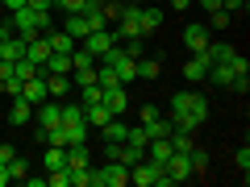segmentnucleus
Wrapping results in <instances>:
<instances>
[{
    "mask_svg": "<svg viewBox=\"0 0 250 187\" xmlns=\"http://www.w3.org/2000/svg\"><path fill=\"white\" fill-rule=\"evenodd\" d=\"M200 9H208V13H213V9H221V0H200Z\"/></svg>",
    "mask_w": 250,
    "mask_h": 187,
    "instance_id": "47",
    "label": "nucleus"
},
{
    "mask_svg": "<svg viewBox=\"0 0 250 187\" xmlns=\"http://www.w3.org/2000/svg\"><path fill=\"white\" fill-rule=\"evenodd\" d=\"M117 42H121V34H117V29H108V25H104V29H92V34L83 37L80 46H83V50H92V54H96V58H104V54L113 50Z\"/></svg>",
    "mask_w": 250,
    "mask_h": 187,
    "instance_id": "6",
    "label": "nucleus"
},
{
    "mask_svg": "<svg viewBox=\"0 0 250 187\" xmlns=\"http://www.w3.org/2000/svg\"><path fill=\"white\" fill-rule=\"evenodd\" d=\"M46 75H71V54H50V58L42 62Z\"/></svg>",
    "mask_w": 250,
    "mask_h": 187,
    "instance_id": "20",
    "label": "nucleus"
},
{
    "mask_svg": "<svg viewBox=\"0 0 250 187\" xmlns=\"http://www.w3.org/2000/svg\"><path fill=\"white\" fill-rule=\"evenodd\" d=\"M138 125L146 129V137H167V133H171V121H167V116H154V121H138Z\"/></svg>",
    "mask_w": 250,
    "mask_h": 187,
    "instance_id": "26",
    "label": "nucleus"
},
{
    "mask_svg": "<svg viewBox=\"0 0 250 187\" xmlns=\"http://www.w3.org/2000/svg\"><path fill=\"white\" fill-rule=\"evenodd\" d=\"M21 96H25L34 108H38V104H46V100H50V92H46V75L38 71L34 79H25V83H21Z\"/></svg>",
    "mask_w": 250,
    "mask_h": 187,
    "instance_id": "10",
    "label": "nucleus"
},
{
    "mask_svg": "<svg viewBox=\"0 0 250 187\" xmlns=\"http://www.w3.org/2000/svg\"><path fill=\"white\" fill-rule=\"evenodd\" d=\"M100 62H108V67H113V75H117V79H121V83L138 79V58H129V54L121 50V46H113V50H108V54H104V58H100Z\"/></svg>",
    "mask_w": 250,
    "mask_h": 187,
    "instance_id": "5",
    "label": "nucleus"
},
{
    "mask_svg": "<svg viewBox=\"0 0 250 187\" xmlns=\"http://www.w3.org/2000/svg\"><path fill=\"white\" fill-rule=\"evenodd\" d=\"M50 54H54V50H50V42H46V34H29V37H25V58H29V62L42 67Z\"/></svg>",
    "mask_w": 250,
    "mask_h": 187,
    "instance_id": "11",
    "label": "nucleus"
},
{
    "mask_svg": "<svg viewBox=\"0 0 250 187\" xmlns=\"http://www.w3.org/2000/svg\"><path fill=\"white\" fill-rule=\"evenodd\" d=\"M80 108H83V104H80ZM83 116H88V129H100V125H104L113 112H108L104 100H100V104H88V108H83Z\"/></svg>",
    "mask_w": 250,
    "mask_h": 187,
    "instance_id": "24",
    "label": "nucleus"
},
{
    "mask_svg": "<svg viewBox=\"0 0 250 187\" xmlns=\"http://www.w3.org/2000/svg\"><path fill=\"white\" fill-rule=\"evenodd\" d=\"M100 100H104V88H100V83H83L80 88V104L88 108V104H100Z\"/></svg>",
    "mask_w": 250,
    "mask_h": 187,
    "instance_id": "28",
    "label": "nucleus"
},
{
    "mask_svg": "<svg viewBox=\"0 0 250 187\" xmlns=\"http://www.w3.org/2000/svg\"><path fill=\"white\" fill-rule=\"evenodd\" d=\"M9 37H13V25H9V21H0V42H9Z\"/></svg>",
    "mask_w": 250,
    "mask_h": 187,
    "instance_id": "46",
    "label": "nucleus"
},
{
    "mask_svg": "<svg viewBox=\"0 0 250 187\" xmlns=\"http://www.w3.org/2000/svg\"><path fill=\"white\" fill-rule=\"evenodd\" d=\"M154 116H163V112H159L154 104H142V121H154Z\"/></svg>",
    "mask_w": 250,
    "mask_h": 187,
    "instance_id": "42",
    "label": "nucleus"
},
{
    "mask_svg": "<svg viewBox=\"0 0 250 187\" xmlns=\"http://www.w3.org/2000/svg\"><path fill=\"white\" fill-rule=\"evenodd\" d=\"M0 4H4V9H9V13H17V9H25V0H0Z\"/></svg>",
    "mask_w": 250,
    "mask_h": 187,
    "instance_id": "44",
    "label": "nucleus"
},
{
    "mask_svg": "<svg viewBox=\"0 0 250 187\" xmlns=\"http://www.w3.org/2000/svg\"><path fill=\"white\" fill-rule=\"evenodd\" d=\"M25 9H34V13H50V9H54V0H25Z\"/></svg>",
    "mask_w": 250,
    "mask_h": 187,
    "instance_id": "38",
    "label": "nucleus"
},
{
    "mask_svg": "<svg viewBox=\"0 0 250 187\" xmlns=\"http://www.w3.org/2000/svg\"><path fill=\"white\" fill-rule=\"evenodd\" d=\"M121 50L129 58H142V37H121Z\"/></svg>",
    "mask_w": 250,
    "mask_h": 187,
    "instance_id": "31",
    "label": "nucleus"
},
{
    "mask_svg": "<svg viewBox=\"0 0 250 187\" xmlns=\"http://www.w3.org/2000/svg\"><path fill=\"white\" fill-rule=\"evenodd\" d=\"M25 175H29V162L25 158H13L9 162V179H25Z\"/></svg>",
    "mask_w": 250,
    "mask_h": 187,
    "instance_id": "34",
    "label": "nucleus"
},
{
    "mask_svg": "<svg viewBox=\"0 0 250 187\" xmlns=\"http://www.w3.org/2000/svg\"><path fill=\"white\" fill-rule=\"evenodd\" d=\"M13 158H17V150H13L9 142H0V162H13Z\"/></svg>",
    "mask_w": 250,
    "mask_h": 187,
    "instance_id": "41",
    "label": "nucleus"
},
{
    "mask_svg": "<svg viewBox=\"0 0 250 187\" xmlns=\"http://www.w3.org/2000/svg\"><path fill=\"white\" fill-rule=\"evenodd\" d=\"M171 9H192V0H171Z\"/></svg>",
    "mask_w": 250,
    "mask_h": 187,
    "instance_id": "48",
    "label": "nucleus"
},
{
    "mask_svg": "<svg viewBox=\"0 0 250 187\" xmlns=\"http://www.w3.org/2000/svg\"><path fill=\"white\" fill-rule=\"evenodd\" d=\"M159 58H138V79H159Z\"/></svg>",
    "mask_w": 250,
    "mask_h": 187,
    "instance_id": "29",
    "label": "nucleus"
},
{
    "mask_svg": "<svg viewBox=\"0 0 250 187\" xmlns=\"http://www.w3.org/2000/svg\"><path fill=\"white\" fill-rule=\"evenodd\" d=\"M171 146H175V150H192V133H171Z\"/></svg>",
    "mask_w": 250,
    "mask_h": 187,
    "instance_id": "35",
    "label": "nucleus"
},
{
    "mask_svg": "<svg viewBox=\"0 0 250 187\" xmlns=\"http://www.w3.org/2000/svg\"><path fill=\"white\" fill-rule=\"evenodd\" d=\"M163 170H167L175 183H184V179H196V170H192V150H188V154H184V150H175L167 162H163Z\"/></svg>",
    "mask_w": 250,
    "mask_h": 187,
    "instance_id": "8",
    "label": "nucleus"
},
{
    "mask_svg": "<svg viewBox=\"0 0 250 187\" xmlns=\"http://www.w3.org/2000/svg\"><path fill=\"white\" fill-rule=\"evenodd\" d=\"M9 25L17 37H29V34H46L50 29V13H34V9H17L9 13Z\"/></svg>",
    "mask_w": 250,
    "mask_h": 187,
    "instance_id": "1",
    "label": "nucleus"
},
{
    "mask_svg": "<svg viewBox=\"0 0 250 187\" xmlns=\"http://www.w3.org/2000/svg\"><path fill=\"white\" fill-rule=\"evenodd\" d=\"M92 67H96V54L83 50V46H75L71 50V71H92Z\"/></svg>",
    "mask_w": 250,
    "mask_h": 187,
    "instance_id": "25",
    "label": "nucleus"
},
{
    "mask_svg": "<svg viewBox=\"0 0 250 187\" xmlns=\"http://www.w3.org/2000/svg\"><path fill=\"white\" fill-rule=\"evenodd\" d=\"M233 75H238V71H233V58H225V62H208V75H205V79H208V83H221V88H229Z\"/></svg>",
    "mask_w": 250,
    "mask_h": 187,
    "instance_id": "14",
    "label": "nucleus"
},
{
    "mask_svg": "<svg viewBox=\"0 0 250 187\" xmlns=\"http://www.w3.org/2000/svg\"><path fill=\"white\" fill-rule=\"evenodd\" d=\"M0 92H9V96H17V92H21V79H17V75H9V79L0 83Z\"/></svg>",
    "mask_w": 250,
    "mask_h": 187,
    "instance_id": "40",
    "label": "nucleus"
},
{
    "mask_svg": "<svg viewBox=\"0 0 250 187\" xmlns=\"http://www.w3.org/2000/svg\"><path fill=\"white\" fill-rule=\"evenodd\" d=\"M17 58H25V37L13 34L9 42H0V62H17Z\"/></svg>",
    "mask_w": 250,
    "mask_h": 187,
    "instance_id": "17",
    "label": "nucleus"
},
{
    "mask_svg": "<svg viewBox=\"0 0 250 187\" xmlns=\"http://www.w3.org/2000/svg\"><path fill=\"white\" fill-rule=\"evenodd\" d=\"M67 167H71V170L92 167V154H88V146H83V142H71V146H67Z\"/></svg>",
    "mask_w": 250,
    "mask_h": 187,
    "instance_id": "19",
    "label": "nucleus"
},
{
    "mask_svg": "<svg viewBox=\"0 0 250 187\" xmlns=\"http://www.w3.org/2000/svg\"><path fill=\"white\" fill-rule=\"evenodd\" d=\"M208 62H213V58H208V50L192 54V58L184 62V79H188V83H200V79L208 75Z\"/></svg>",
    "mask_w": 250,
    "mask_h": 187,
    "instance_id": "12",
    "label": "nucleus"
},
{
    "mask_svg": "<svg viewBox=\"0 0 250 187\" xmlns=\"http://www.w3.org/2000/svg\"><path fill=\"white\" fill-rule=\"evenodd\" d=\"M104 4H121V0H104Z\"/></svg>",
    "mask_w": 250,
    "mask_h": 187,
    "instance_id": "49",
    "label": "nucleus"
},
{
    "mask_svg": "<svg viewBox=\"0 0 250 187\" xmlns=\"http://www.w3.org/2000/svg\"><path fill=\"white\" fill-rule=\"evenodd\" d=\"M13 179H9V162H0V187H9Z\"/></svg>",
    "mask_w": 250,
    "mask_h": 187,
    "instance_id": "45",
    "label": "nucleus"
},
{
    "mask_svg": "<svg viewBox=\"0 0 250 187\" xmlns=\"http://www.w3.org/2000/svg\"><path fill=\"white\" fill-rule=\"evenodd\" d=\"M46 42H50V50H54V54H71L75 46H80L71 34H67V29H54V34H46Z\"/></svg>",
    "mask_w": 250,
    "mask_h": 187,
    "instance_id": "18",
    "label": "nucleus"
},
{
    "mask_svg": "<svg viewBox=\"0 0 250 187\" xmlns=\"http://www.w3.org/2000/svg\"><path fill=\"white\" fill-rule=\"evenodd\" d=\"M221 9H225V13H233V9H246V0H221Z\"/></svg>",
    "mask_w": 250,
    "mask_h": 187,
    "instance_id": "43",
    "label": "nucleus"
},
{
    "mask_svg": "<svg viewBox=\"0 0 250 187\" xmlns=\"http://www.w3.org/2000/svg\"><path fill=\"white\" fill-rule=\"evenodd\" d=\"M159 175H163V167H159V162H150V158H138L134 167H129V183H134V187H154V183H159Z\"/></svg>",
    "mask_w": 250,
    "mask_h": 187,
    "instance_id": "7",
    "label": "nucleus"
},
{
    "mask_svg": "<svg viewBox=\"0 0 250 187\" xmlns=\"http://www.w3.org/2000/svg\"><path fill=\"white\" fill-rule=\"evenodd\" d=\"M83 83H96V67L92 71H75V88H83Z\"/></svg>",
    "mask_w": 250,
    "mask_h": 187,
    "instance_id": "39",
    "label": "nucleus"
},
{
    "mask_svg": "<svg viewBox=\"0 0 250 187\" xmlns=\"http://www.w3.org/2000/svg\"><path fill=\"white\" fill-rule=\"evenodd\" d=\"M192 170H196V175H205V170H208V154L196 150V146H192Z\"/></svg>",
    "mask_w": 250,
    "mask_h": 187,
    "instance_id": "32",
    "label": "nucleus"
},
{
    "mask_svg": "<svg viewBox=\"0 0 250 187\" xmlns=\"http://www.w3.org/2000/svg\"><path fill=\"white\" fill-rule=\"evenodd\" d=\"M184 46H188L192 54L208 50V25H205V21H192V25L184 29Z\"/></svg>",
    "mask_w": 250,
    "mask_h": 187,
    "instance_id": "9",
    "label": "nucleus"
},
{
    "mask_svg": "<svg viewBox=\"0 0 250 187\" xmlns=\"http://www.w3.org/2000/svg\"><path fill=\"white\" fill-rule=\"evenodd\" d=\"M138 29H142V37L146 34H159V29H163V9H142V13H138Z\"/></svg>",
    "mask_w": 250,
    "mask_h": 187,
    "instance_id": "16",
    "label": "nucleus"
},
{
    "mask_svg": "<svg viewBox=\"0 0 250 187\" xmlns=\"http://www.w3.org/2000/svg\"><path fill=\"white\" fill-rule=\"evenodd\" d=\"M67 34H71L75 42H83V37L92 34V29H88V17H83V13H67Z\"/></svg>",
    "mask_w": 250,
    "mask_h": 187,
    "instance_id": "22",
    "label": "nucleus"
},
{
    "mask_svg": "<svg viewBox=\"0 0 250 187\" xmlns=\"http://www.w3.org/2000/svg\"><path fill=\"white\" fill-rule=\"evenodd\" d=\"M125 142H129V146H138V150L146 154V142H150V137H146V129H142V125H129V137H125Z\"/></svg>",
    "mask_w": 250,
    "mask_h": 187,
    "instance_id": "30",
    "label": "nucleus"
},
{
    "mask_svg": "<svg viewBox=\"0 0 250 187\" xmlns=\"http://www.w3.org/2000/svg\"><path fill=\"white\" fill-rule=\"evenodd\" d=\"M59 116H62V108L38 104V129H59Z\"/></svg>",
    "mask_w": 250,
    "mask_h": 187,
    "instance_id": "23",
    "label": "nucleus"
},
{
    "mask_svg": "<svg viewBox=\"0 0 250 187\" xmlns=\"http://www.w3.org/2000/svg\"><path fill=\"white\" fill-rule=\"evenodd\" d=\"M229 13H225V9H213V13H208V25H213V29H225V25H229Z\"/></svg>",
    "mask_w": 250,
    "mask_h": 187,
    "instance_id": "33",
    "label": "nucleus"
},
{
    "mask_svg": "<svg viewBox=\"0 0 250 187\" xmlns=\"http://www.w3.org/2000/svg\"><path fill=\"white\" fill-rule=\"evenodd\" d=\"M9 100H13V104H9V121H13V125H25L29 116H34V104H29L21 92H17V96H9Z\"/></svg>",
    "mask_w": 250,
    "mask_h": 187,
    "instance_id": "15",
    "label": "nucleus"
},
{
    "mask_svg": "<svg viewBox=\"0 0 250 187\" xmlns=\"http://www.w3.org/2000/svg\"><path fill=\"white\" fill-rule=\"evenodd\" d=\"M171 112H188L196 125H205L208 121V100L200 92H175L171 96Z\"/></svg>",
    "mask_w": 250,
    "mask_h": 187,
    "instance_id": "2",
    "label": "nucleus"
},
{
    "mask_svg": "<svg viewBox=\"0 0 250 187\" xmlns=\"http://www.w3.org/2000/svg\"><path fill=\"white\" fill-rule=\"evenodd\" d=\"M238 167H242V179H246L250 175V146H242V150H238Z\"/></svg>",
    "mask_w": 250,
    "mask_h": 187,
    "instance_id": "36",
    "label": "nucleus"
},
{
    "mask_svg": "<svg viewBox=\"0 0 250 187\" xmlns=\"http://www.w3.org/2000/svg\"><path fill=\"white\" fill-rule=\"evenodd\" d=\"M104 108L113 116L129 112V96H125V83H113V88H104Z\"/></svg>",
    "mask_w": 250,
    "mask_h": 187,
    "instance_id": "13",
    "label": "nucleus"
},
{
    "mask_svg": "<svg viewBox=\"0 0 250 187\" xmlns=\"http://www.w3.org/2000/svg\"><path fill=\"white\" fill-rule=\"evenodd\" d=\"M67 88H71V75H46V92H50V96H67Z\"/></svg>",
    "mask_w": 250,
    "mask_h": 187,
    "instance_id": "27",
    "label": "nucleus"
},
{
    "mask_svg": "<svg viewBox=\"0 0 250 187\" xmlns=\"http://www.w3.org/2000/svg\"><path fill=\"white\" fill-rule=\"evenodd\" d=\"M59 125H62V133L71 137V142H88V116H83V108H80V104L62 108Z\"/></svg>",
    "mask_w": 250,
    "mask_h": 187,
    "instance_id": "4",
    "label": "nucleus"
},
{
    "mask_svg": "<svg viewBox=\"0 0 250 187\" xmlns=\"http://www.w3.org/2000/svg\"><path fill=\"white\" fill-rule=\"evenodd\" d=\"M100 133H104V142H125V137H129V125H121L117 116H108V121L100 125Z\"/></svg>",
    "mask_w": 250,
    "mask_h": 187,
    "instance_id": "21",
    "label": "nucleus"
},
{
    "mask_svg": "<svg viewBox=\"0 0 250 187\" xmlns=\"http://www.w3.org/2000/svg\"><path fill=\"white\" fill-rule=\"evenodd\" d=\"M54 9H67V13H83V0H54Z\"/></svg>",
    "mask_w": 250,
    "mask_h": 187,
    "instance_id": "37",
    "label": "nucleus"
},
{
    "mask_svg": "<svg viewBox=\"0 0 250 187\" xmlns=\"http://www.w3.org/2000/svg\"><path fill=\"white\" fill-rule=\"evenodd\" d=\"M129 183V167L117 158H104V167L92 170V187H125Z\"/></svg>",
    "mask_w": 250,
    "mask_h": 187,
    "instance_id": "3",
    "label": "nucleus"
}]
</instances>
